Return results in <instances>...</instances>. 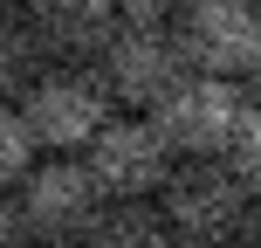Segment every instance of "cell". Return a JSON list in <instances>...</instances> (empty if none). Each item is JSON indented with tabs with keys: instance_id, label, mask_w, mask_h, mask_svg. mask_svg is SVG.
Segmentation results:
<instances>
[{
	"instance_id": "cell-14",
	"label": "cell",
	"mask_w": 261,
	"mask_h": 248,
	"mask_svg": "<svg viewBox=\"0 0 261 248\" xmlns=\"http://www.w3.org/2000/svg\"><path fill=\"white\" fill-rule=\"evenodd\" d=\"M186 0H117V14L124 21H158V28H172V14H179Z\"/></svg>"
},
{
	"instance_id": "cell-1",
	"label": "cell",
	"mask_w": 261,
	"mask_h": 248,
	"mask_svg": "<svg viewBox=\"0 0 261 248\" xmlns=\"http://www.w3.org/2000/svg\"><path fill=\"white\" fill-rule=\"evenodd\" d=\"M248 207H254V193L234 179L227 159H179L165 193H158V214H165L179 248H234Z\"/></svg>"
},
{
	"instance_id": "cell-7",
	"label": "cell",
	"mask_w": 261,
	"mask_h": 248,
	"mask_svg": "<svg viewBox=\"0 0 261 248\" xmlns=\"http://www.w3.org/2000/svg\"><path fill=\"white\" fill-rule=\"evenodd\" d=\"M96 76H103V90H110L117 110H144V118H151L172 97V83L186 76V55H179V41H172V28L124 21L117 41L103 49V62H96Z\"/></svg>"
},
{
	"instance_id": "cell-5",
	"label": "cell",
	"mask_w": 261,
	"mask_h": 248,
	"mask_svg": "<svg viewBox=\"0 0 261 248\" xmlns=\"http://www.w3.org/2000/svg\"><path fill=\"white\" fill-rule=\"evenodd\" d=\"M14 193H21V214L35 228V241H83L96 228V214H103V186H96L83 152H41L35 172Z\"/></svg>"
},
{
	"instance_id": "cell-15",
	"label": "cell",
	"mask_w": 261,
	"mask_h": 248,
	"mask_svg": "<svg viewBox=\"0 0 261 248\" xmlns=\"http://www.w3.org/2000/svg\"><path fill=\"white\" fill-rule=\"evenodd\" d=\"M234 248H261V200L248 207V221H241V235H234Z\"/></svg>"
},
{
	"instance_id": "cell-2",
	"label": "cell",
	"mask_w": 261,
	"mask_h": 248,
	"mask_svg": "<svg viewBox=\"0 0 261 248\" xmlns=\"http://www.w3.org/2000/svg\"><path fill=\"white\" fill-rule=\"evenodd\" d=\"M21 118H28L41 152H90V138L117 118V104H110V90H103L96 69H55L48 62L35 83H28Z\"/></svg>"
},
{
	"instance_id": "cell-17",
	"label": "cell",
	"mask_w": 261,
	"mask_h": 248,
	"mask_svg": "<svg viewBox=\"0 0 261 248\" xmlns=\"http://www.w3.org/2000/svg\"><path fill=\"white\" fill-rule=\"evenodd\" d=\"M248 83H254V90H261V55H254V69H248Z\"/></svg>"
},
{
	"instance_id": "cell-18",
	"label": "cell",
	"mask_w": 261,
	"mask_h": 248,
	"mask_svg": "<svg viewBox=\"0 0 261 248\" xmlns=\"http://www.w3.org/2000/svg\"><path fill=\"white\" fill-rule=\"evenodd\" d=\"M41 248H83V241H41Z\"/></svg>"
},
{
	"instance_id": "cell-4",
	"label": "cell",
	"mask_w": 261,
	"mask_h": 248,
	"mask_svg": "<svg viewBox=\"0 0 261 248\" xmlns=\"http://www.w3.org/2000/svg\"><path fill=\"white\" fill-rule=\"evenodd\" d=\"M83 159H90L103 200H158L165 179H172V166H179V152L165 145V131L144 118V110H117V118L90 138Z\"/></svg>"
},
{
	"instance_id": "cell-13",
	"label": "cell",
	"mask_w": 261,
	"mask_h": 248,
	"mask_svg": "<svg viewBox=\"0 0 261 248\" xmlns=\"http://www.w3.org/2000/svg\"><path fill=\"white\" fill-rule=\"evenodd\" d=\"M0 248H41L28 214H21V193H0Z\"/></svg>"
},
{
	"instance_id": "cell-9",
	"label": "cell",
	"mask_w": 261,
	"mask_h": 248,
	"mask_svg": "<svg viewBox=\"0 0 261 248\" xmlns=\"http://www.w3.org/2000/svg\"><path fill=\"white\" fill-rule=\"evenodd\" d=\"M83 248H179V241H172L158 200H103V214L83 235Z\"/></svg>"
},
{
	"instance_id": "cell-3",
	"label": "cell",
	"mask_w": 261,
	"mask_h": 248,
	"mask_svg": "<svg viewBox=\"0 0 261 248\" xmlns=\"http://www.w3.org/2000/svg\"><path fill=\"white\" fill-rule=\"evenodd\" d=\"M241 110H248V97H241L234 76L186 69V76L172 83V97L151 110V124L165 131V145L179 159H227V145H234V131H241Z\"/></svg>"
},
{
	"instance_id": "cell-12",
	"label": "cell",
	"mask_w": 261,
	"mask_h": 248,
	"mask_svg": "<svg viewBox=\"0 0 261 248\" xmlns=\"http://www.w3.org/2000/svg\"><path fill=\"white\" fill-rule=\"evenodd\" d=\"M227 166H234V179L261 200V104L241 110V131H234V145H227Z\"/></svg>"
},
{
	"instance_id": "cell-16",
	"label": "cell",
	"mask_w": 261,
	"mask_h": 248,
	"mask_svg": "<svg viewBox=\"0 0 261 248\" xmlns=\"http://www.w3.org/2000/svg\"><path fill=\"white\" fill-rule=\"evenodd\" d=\"M28 7H35V0H0V14H28Z\"/></svg>"
},
{
	"instance_id": "cell-10",
	"label": "cell",
	"mask_w": 261,
	"mask_h": 248,
	"mask_svg": "<svg viewBox=\"0 0 261 248\" xmlns=\"http://www.w3.org/2000/svg\"><path fill=\"white\" fill-rule=\"evenodd\" d=\"M41 69H48V55H41L35 28H28L21 14H0V104H21Z\"/></svg>"
},
{
	"instance_id": "cell-6",
	"label": "cell",
	"mask_w": 261,
	"mask_h": 248,
	"mask_svg": "<svg viewBox=\"0 0 261 248\" xmlns=\"http://www.w3.org/2000/svg\"><path fill=\"white\" fill-rule=\"evenodd\" d=\"M172 41H179L186 69L241 83L261 55V0H186L172 14Z\"/></svg>"
},
{
	"instance_id": "cell-11",
	"label": "cell",
	"mask_w": 261,
	"mask_h": 248,
	"mask_svg": "<svg viewBox=\"0 0 261 248\" xmlns=\"http://www.w3.org/2000/svg\"><path fill=\"white\" fill-rule=\"evenodd\" d=\"M35 159H41V145H35V131H28L21 104H0V193H14V186L35 172Z\"/></svg>"
},
{
	"instance_id": "cell-8",
	"label": "cell",
	"mask_w": 261,
	"mask_h": 248,
	"mask_svg": "<svg viewBox=\"0 0 261 248\" xmlns=\"http://www.w3.org/2000/svg\"><path fill=\"white\" fill-rule=\"evenodd\" d=\"M21 21L35 28L41 55L55 69H96L103 49L117 41L124 14H117V0H35Z\"/></svg>"
}]
</instances>
